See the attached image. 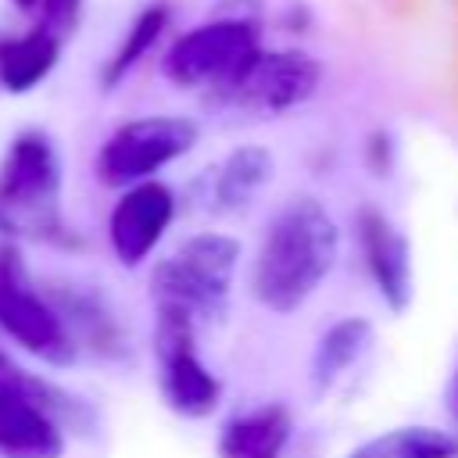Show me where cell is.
I'll list each match as a JSON object with an SVG mask.
<instances>
[{"label": "cell", "mask_w": 458, "mask_h": 458, "mask_svg": "<svg viewBox=\"0 0 458 458\" xmlns=\"http://www.w3.org/2000/svg\"><path fill=\"white\" fill-rule=\"evenodd\" d=\"M340 254V225L318 197L286 200L265 225L250 265V297L272 315L301 311L329 279Z\"/></svg>", "instance_id": "6da1fadb"}, {"label": "cell", "mask_w": 458, "mask_h": 458, "mask_svg": "<svg viewBox=\"0 0 458 458\" xmlns=\"http://www.w3.org/2000/svg\"><path fill=\"white\" fill-rule=\"evenodd\" d=\"M243 243L229 233H193L165 261H157L150 286L157 308H179L193 318L222 311L233 290Z\"/></svg>", "instance_id": "7a4b0ae2"}, {"label": "cell", "mask_w": 458, "mask_h": 458, "mask_svg": "<svg viewBox=\"0 0 458 458\" xmlns=\"http://www.w3.org/2000/svg\"><path fill=\"white\" fill-rule=\"evenodd\" d=\"M61 165L47 136L25 132L11 143L0 168V225L18 233H50L57 225Z\"/></svg>", "instance_id": "3957f363"}, {"label": "cell", "mask_w": 458, "mask_h": 458, "mask_svg": "<svg viewBox=\"0 0 458 458\" xmlns=\"http://www.w3.org/2000/svg\"><path fill=\"white\" fill-rule=\"evenodd\" d=\"M50 383L32 379L25 369L0 358V454L4 458H61L64 437L54 411H72V404Z\"/></svg>", "instance_id": "277c9868"}, {"label": "cell", "mask_w": 458, "mask_h": 458, "mask_svg": "<svg viewBox=\"0 0 458 458\" xmlns=\"http://www.w3.org/2000/svg\"><path fill=\"white\" fill-rule=\"evenodd\" d=\"M197 143V125L175 114H154L125 122L107 136L97 154V175L107 186H132L150 179L157 168L172 165Z\"/></svg>", "instance_id": "5b68a950"}, {"label": "cell", "mask_w": 458, "mask_h": 458, "mask_svg": "<svg viewBox=\"0 0 458 458\" xmlns=\"http://www.w3.org/2000/svg\"><path fill=\"white\" fill-rule=\"evenodd\" d=\"M154 344L165 404L182 419H208L222 401V383L193 351V315L179 308H157Z\"/></svg>", "instance_id": "8992f818"}, {"label": "cell", "mask_w": 458, "mask_h": 458, "mask_svg": "<svg viewBox=\"0 0 458 458\" xmlns=\"http://www.w3.org/2000/svg\"><path fill=\"white\" fill-rule=\"evenodd\" d=\"M258 36L243 21H211L179 36L165 57V75L179 86H215L225 93L254 61Z\"/></svg>", "instance_id": "52a82bcc"}, {"label": "cell", "mask_w": 458, "mask_h": 458, "mask_svg": "<svg viewBox=\"0 0 458 458\" xmlns=\"http://www.w3.org/2000/svg\"><path fill=\"white\" fill-rule=\"evenodd\" d=\"M0 329L18 347L50 365H68L75 358V344L61 311L29 286L18 254L7 247H0Z\"/></svg>", "instance_id": "ba28073f"}, {"label": "cell", "mask_w": 458, "mask_h": 458, "mask_svg": "<svg viewBox=\"0 0 458 458\" xmlns=\"http://www.w3.org/2000/svg\"><path fill=\"white\" fill-rule=\"evenodd\" d=\"M318 79H322L318 64L297 50H279V54L258 50L254 61L225 89V97L247 111L279 114V111L301 107L318 89Z\"/></svg>", "instance_id": "9c48e42d"}, {"label": "cell", "mask_w": 458, "mask_h": 458, "mask_svg": "<svg viewBox=\"0 0 458 458\" xmlns=\"http://www.w3.org/2000/svg\"><path fill=\"white\" fill-rule=\"evenodd\" d=\"M354 233H358V254H361L365 276L372 279L386 311H394V315L408 311V304L415 297V265H411L408 236L372 204H365L358 211Z\"/></svg>", "instance_id": "30bf717a"}, {"label": "cell", "mask_w": 458, "mask_h": 458, "mask_svg": "<svg viewBox=\"0 0 458 458\" xmlns=\"http://www.w3.org/2000/svg\"><path fill=\"white\" fill-rule=\"evenodd\" d=\"M175 218V193L157 182L143 179L125 186V193L114 200L111 218H107V240L111 250L122 265H140L150 258V250L161 243L165 229Z\"/></svg>", "instance_id": "8fae6325"}, {"label": "cell", "mask_w": 458, "mask_h": 458, "mask_svg": "<svg viewBox=\"0 0 458 458\" xmlns=\"http://www.w3.org/2000/svg\"><path fill=\"white\" fill-rule=\"evenodd\" d=\"M293 433V419L283 404L268 401L233 415L218 429V458H283Z\"/></svg>", "instance_id": "7c38bea8"}, {"label": "cell", "mask_w": 458, "mask_h": 458, "mask_svg": "<svg viewBox=\"0 0 458 458\" xmlns=\"http://www.w3.org/2000/svg\"><path fill=\"white\" fill-rule=\"evenodd\" d=\"M276 161L265 147L243 143L222 157V165L211 172V200L218 211H243L268 182H272Z\"/></svg>", "instance_id": "4fadbf2b"}, {"label": "cell", "mask_w": 458, "mask_h": 458, "mask_svg": "<svg viewBox=\"0 0 458 458\" xmlns=\"http://www.w3.org/2000/svg\"><path fill=\"white\" fill-rule=\"evenodd\" d=\"M372 336L376 329L361 315H347L326 326V333L315 340V351H311V386L326 394L340 376H347L361 361V354L372 347Z\"/></svg>", "instance_id": "5bb4252c"}, {"label": "cell", "mask_w": 458, "mask_h": 458, "mask_svg": "<svg viewBox=\"0 0 458 458\" xmlns=\"http://www.w3.org/2000/svg\"><path fill=\"white\" fill-rule=\"evenodd\" d=\"M344 458H458V440L437 426H394L361 444Z\"/></svg>", "instance_id": "9a60e30c"}, {"label": "cell", "mask_w": 458, "mask_h": 458, "mask_svg": "<svg viewBox=\"0 0 458 458\" xmlns=\"http://www.w3.org/2000/svg\"><path fill=\"white\" fill-rule=\"evenodd\" d=\"M57 50L61 47H57V36L50 29H36L21 39L0 43V82L11 93L32 89L57 64Z\"/></svg>", "instance_id": "2e32d148"}, {"label": "cell", "mask_w": 458, "mask_h": 458, "mask_svg": "<svg viewBox=\"0 0 458 458\" xmlns=\"http://www.w3.org/2000/svg\"><path fill=\"white\" fill-rule=\"evenodd\" d=\"M165 7H147L140 18H136V25H132V32L125 36V43H122V50L114 54V61L107 64V75H104V82L107 86H114L147 50H150V43L161 36V29H165Z\"/></svg>", "instance_id": "e0dca14e"}, {"label": "cell", "mask_w": 458, "mask_h": 458, "mask_svg": "<svg viewBox=\"0 0 458 458\" xmlns=\"http://www.w3.org/2000/svg\"><path fill=\"white\" fill-rule=\"evenodd\" d=\"M21 11H43V29H61V25H72L75 14H79V0H14Z\"/></svg>", "instance_id": "ac0fdd59"}, {"label": "cell", "mask_w": 458, "mask_h": 458, "mask_svg": "<svg viewBox=\"0 0 458 458\" xmlns=\"http://www.w3.org/2000/svg\"><path fill=\"white\" fill-rule=\"evenodd\" d=\"M454 415H458V376H454Z\"/></svg>", "instance_id": "d6986e66"}]
</instances>
